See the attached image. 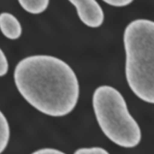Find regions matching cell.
Wrapping results in <instances>:
<instances>
[{
    "label": "cell",
    "instance_id": "cell-8",
    "mask_svg": "<svg viewBox=\"0 0 154 154\" xmlns=\"http://www.w3.org/2000/svg\"><path fill=\"white\" fill-rule=\"evenodd\" d=\"M75 154H107L109 152L104 148L99 146L90 148H82L77 149L74 152Z\"/></svg>",
    "mask_w": 154,
    "mask_h": 154
},
{
    "label": "cell",
    "instance_id": "cell-2",
    "mask_svg": "<svg viewBox=\"0 0 154 154\" xmlns=\"http://www.w3.org/2000/svg\"><path fill=\"white\" fill-rule=\"evenodd\" d=\"M125 74L132 92L142 101L154 103V22L140 19L125 28Z\"/></svg>",
    "mask_w": 154,
    "mask_h": 154
},
{
    "label": "cell",
    "instance_id": "cell-5",
    "mask_svg": "<svg viewBox=\"0 0 154 154\" xmlns=\"http://www.w3.org/2000/svg\"><path fill=\"white\" fill-rule=\"evenodd\" d=\"M0 29L5 37L11 40L19 39L22 33V26L19 20L9 12L0 14Z\"/></svg>",
    "mask_w": 154,
    "mask_h": 154
},
{
    "label": "cell",
    "instance_id": "cell-6",
    "mask_svg": "<svg viewBox=\"0 0 154 154\" xmlns=\"http://www.w3.org/2000/svg\"><path fill=\"white\" fill-rule=\"evenodd\" d=\"M20 6L25 11L34 15H38L45 12L49 6V0H20Z\"/></svg>",
    "mask_w": 154,
    "mask_h": 154
},
{
    "label": "cell",
    "instance_id": "cell-4",
    "mask_svg": "<svg viewBox=\"0 0 154 154\" xmlns=\"http://www.w3.org/2000/svg\"><path fill=\"white\" fill-rule=\"evenodd\" d=\"M76 9L77 15L82 23L91 28L102 26L104 21V12L95 0H70Z\"/></svg>",
    "mask_w": 154,
    "mask_h": 154
},
{
    "label": "cell",
    "instance_id": "cell-1",
    "mask_svg": "<svg viewBox=\"0 0 154 154\" xmlns=\"http://www.w3.org/2000/svg\"><path fill=\"white\" fill-rule=\"evenodd\" d=\"M13 78L24 100L44 115L63 117L77 105V75L70 66L56 57L39 54L23 58L17 64Z\"/></svg>",
    "mask_w": 154,
    "mask_h": 154
},
{
    "label": "cell",
    "instance_id": "cell-9",
    "mask_svg": "<svg viewBox=\"0 0 154 154\" xmlns=\"http://www.w3.org/2000/svg\"><path fill=\"white\" fill-rule=\"evenodd\" d=\"M9 65L6 56L2 50L0 51V76L3 77L8 73Z\"/></svg>",
    "mask_w": 154,
    "mask_h": 154
},
{
    "label": "cell",
    "instance_id": "cell-7",
    "mask_svg": "<svg viewBox=\"0 0 154 154\" xmlns=\"http://www.w3.org/2000/svg\"><path fill=\"white\" fill-rule=\"evenodd\" d=\"M10 127L8 120L2 111L0 112V153H3L9 144Z\"/></svg>",
    "mask_w": 154,
    "mask_h": 154
},
{
    "label": "cell",
    "instance_id": "cell-3",
    "mask_svg": "<svg viewBox=\"0 0 154 154\" xmlns=\"http://www.w3.org/2000/svg\"><path fill=\"white\" fill-rule=\"evenodd\" d=\"M92 103L97 123L107 139L125 149L139 145L141 129L118 90L109 85L100 86L92 95Z\"/></svg>",
    "mask_w": 154,
    "mask_h": 154
},
{
    "label": "cell",
    "instance_id": "cell-11",
    "mask_svg": "<svg viewBox=\"0 0 154 154\" xmlns=\"http://www.w3.org/2000/svg\"><path fill=\"white\" fill-rule=\"evenodd\" d=\"M34 154H65L60 150L52 148H44L39 149L33 152Z\"/></svg>",
    "mask_w": 154,
    "mask_h": 154
},
{
    "label": "cell",
    "instance_id": "cell-10",
    "mask_svg": "<svg viewBox=\"0 0 154 154\" xmlns=\"http://www.w3.org/2000/svg\"><path fill=\"white\" fill-rule=\"evenodd\" d=\"M103 2L111 6L124 7L129 5L134 1L131 0H104Z\"/></svg>",
    "mask_w": 154,
    "mask_h": 154
}]
</instances>
